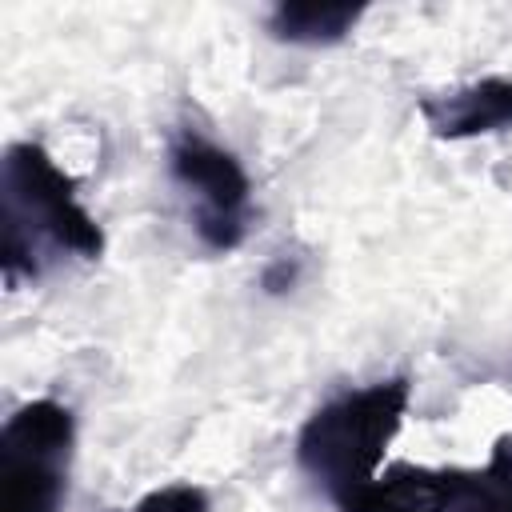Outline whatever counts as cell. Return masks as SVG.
<instances>
[{"label": "cell", "instance_id": "obj_9", "mask_svg": "<svg viewBox=\"0 0 512 512\" xmlns=\"http://www.w3.org/2000/svg\"><path fill=\"white\" fill-rule=\"evenodd\" d=\"M120 512H208V492L196 484H164Z\"/></svg>", "mask_w": 512, "mask_h": 512}, {"label": "cell", "instance_id": "obj_2", "mask_svg": "<svg viewBox=\"0 0 512 512\" xmlns=\"http://www.w3.org/2000/svg\"><path fill=\"white\" fill-rule=\"evenodd\" d=\"M408 400V380L392 376L348 388L304 420L296 436V460L336 508L380 476L384 452L408 416Z\"/></svg>", "mask_w": 512, "mask_h": 512}, {"label": "cell", "instance_id": "obj_7", "mask_svg": "<svg viewBox=\"0 0 512 512\" xmlns=\"http://www.w3.org/2000/svg\"><path fill=\"white\" fill-rule=\"evenodd\" d=\"M364 16V4H320V0H288L268 12V32L284 44L324 48L340 44Z\"/></svg>", "mask_w": 512, "mask_h": 512}, {"label": "cell", "instance_id": "obj_3", "mask_svg": "<svg viewBox=\"0 0 512 512\" xmlns=\"http://www.w3.org/2000/svg\"><path fill=\"white\" fill-rule=\"evenodd\" d=\"M72 444L76 420L68 404H20L0 432V512H60Z\"/></svg>", "mask_w": 512, "mask_h": 512}, {"label": "cell", "instance_id": "obj_8", "mask_svg": "<svg viewBox=\"0 0 512 512\" xmlns=\"http://www.w3.org/2000/svg\"><path fill=\"white\" fill-rule=\"evenodd\" d=\"M448 512H512V436H500L484 468H452Z\"/></svg>", "mask_w": 512, "mask_h": 512}, {"label": "cell", "instance_id": "obj_5", "mask_svg": "<svg viewBox=\"0 0 512 512\" xmlns=\"http://www.w3.org/2000/svg\"><path fill=\"white\" fill-rule=\"evenodd\" d=\"M420 116L436 140H472L512 128V76H484L464 88L424 96Z\"/></svg>", "mask_w": 512, "mask_h": 512}, {"label": "cell", "instance_id": "obj_6", "mask_svg": "<svg viewBox=\"0 0 512 512\" xmlns=\"http://www.w3.org/2000/svg\"><path fill=\"white\" fill-rule=\"evenodd\" d=\"M448 492L452 468L396 464L368 488H360L352 500H344L340 512H448Z\"/></svg>", "mask_w": 512, "mask_h": 512}, {"label": "cell", "instance_id": "obj_4", "mask_svg": "<svg viewBox=\"0 0 512 512\" xmlns=\"http://www.w3.org/2000/svg\"><path fill=\"white\" fill-rule=\"evenodd\" d=\"M168 172L192 196V228L208 252H232L248 236L252 180L236 152L204 132L180 128L168 144Z\"/></svg>", "mask_w": 512, "mask_h": 512}, {"label": "cell", "instance_id": "obj_1", "mask_svg": "<svg viewBox=\"0 0 512 512\" xmlns=\"http://www.w3.org/2000/svg\"><path fill=\"white\" fill-rule=\"evenodd\" d=\"M0 264L4 280H36L56 256L96 260L104 232L76 196V180L32 140L4 152L0 164Z\"/></svg>", "mask_w": 512, "mask_h": 512}, {"label": "cell", "instance_id": "obj_10", "mask_svg": "<svg viewBox=\"0 0 512 512\" xmlns=\"http://www.w3.org/2000/svg\"><path fill=\"white\" fill-rule=\"evenodd\" d=\"M260 284H264V292H284V288H292V284H296V264H288V260L268 264L264 276H260Z\"/></svg>", "mask_w": 512, "mask_h": 512}]
</instances>
